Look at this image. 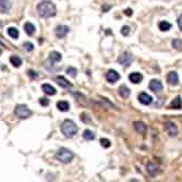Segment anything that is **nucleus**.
<instances>
[{
	"label": "nucleus",
	"mask_w": 182,
	"mask_h": 182,
	"mask_svg": "<svg viewBox=\"0 0 182 182\" xmlns=\"http://www.w3.org/2000/svg\"><path fill=\"white\" fill-rule=\"evenodd\" d=\"M69 31H70V29L67 25H58L55 30V34L58 38H63L68 35Z\"/></svg>",
	"instance_id": "obj_6"
},
{
	"label": "nucleus",
	"mask_w": 182,
	"mask_h": 182,
	"mask_svg": "<svg viewBox=\"0 0 182 182\" xmlns=\"http://www.w3.org/2000/svg\"><path fill=\"white\" fill-rule=\"evenodd\" d=\"M14 114H16L19 119L23 120V119H27V118L31 117L32 111L26 105L20 104V105H16V108H14Z\"/></svg>",
	"instance_id": "obj_4"
},
{
	"label": "nucleus",
	"mask_w": 182,
	"mask_h": 182,
	"mask_svg": "<svg viewBox=\"0 0 182 182\" xmlns=\"http://www.w3.org/2000/svg\"><path fill=\"white\" fill-rule=\"evenodd\" d=\"M167 82L170 84V85H178L179 83V75H178L177 72H169L168 75H167Z\"/></svg>",
	"instance_id": "obj_7"
},
{
	"label": "nucleus",
	"mask_w": 182,
	"mask_h": 182,
	"mask_svg": "<svg viewBox=\"0 0 182 182\" xmlns=\"http://www.w3.org/2000/svg\"><path fill=\"white\" fill-rule=\"evenodd\" d=\"M149 89L155 92V93H159V92L163 91V84L158 80H152L151 83H149Z\"/></svg>",
	"instance_id": "obj_9"
},
{
	"label": "nucleus",
	"mask_w": 182,
	"mask_h": 182,
	"mask_svg": "<svg viewBox=\"0 0 182 182\" xmlns=\"http://www.w3.org/2000/svg\"><path fill=\"white\" fill-rule=\"evenodd\" d=\"M57 108L60 111H68L70 109V105L68 102H65V100H60L57 103Z\"/></svg>",
	"instance_id": "obj_19"
},
{
	"label": "nucleus",
	"mask_w": 182,
	"mask_h": 182,
	"mask_svg": "<svg viewBox=\"0 0 182 182\" xmlns=\"http://www.w3.org/2000/svg\"><path fill=\"white\" fill-rule=\"evenodd\" d=\"M158 26H159V30H160V31H163V32L169 31V30L171 29V24H170L169 22H167V21L159 22Z\"/></svg>",
	"instance_id": "obj_23"
},
{
	"label": "nucleus",
	"mask_w": 182,
	"mask_h": 182,
	"mask_svg": "<svg viewBox=\"0 0 182 182\" xmlns=\"http://www.w3.org/2000/svg\"><path fill=\"white\" fill-rule=\"evenodd\" d=\"M73 157H74V154H73L70 149L65 148V147L60 148L59 151L57 152V154H56L57 160H59L60 163H63V164H69L73 159Z\"/></svg>",
	"instance_id": "obj_3"
},
{
	"label": "nucleus",
	"mask_w": 182,
	"mask_h": 182,
	"mask_svg": "<svg viewBox=\"0 0 182 182\" xmlns=\"http://www.w3.org/2000/svg\"><path fill=\"white\" fill-rule=\"evenodd\" d=\"M56 82L59 84L61 87H65V89H68V87H71V83H69V81L67 80L63 76H56Z\"/></svg>",
	"instance_id": "obj_13"
},
{
	"label": "nucleus",
	"mask_w": 182,
	"mask_h": 182,
	"mask_svg": "<svg viewBox=\"0 0 182 182\" xmlns=\"http://www.w3.org/2000/svg\"><path fill=\"white\" fill-rule=\"evenodd\" d=\"M42 89H43V91H44V93L47 94V95H55V94L57 93L55 87L51 86L50 84H43Z\"/></svg>",
	"instance_id": "obj_16"
},
{
	"label": "nucleus",
	"mask_w": 182,
	"mask_h": 182,
	"mask_svg": "<svg viewBox=\"0 0 182 182\" xmlns=\"http://www.w3.org/2000/svg\"><path fill=\"white\" fill-rule=\"evenodd\" d=\"M10 62L13 67L19 68V67H21V65H22V60L19 57H16V56H12V57L10 58Z\"/></svg>",
	"instance_id": "obj_24"
},
{
	"label": "nucleus",
	"mask_w": 182,
	"mask_h": 182,
	"mask_svg": "<svg viewBox=\"0 0 182 182\" xmlns=\"http://www.w3.org/2000/svg\"><path fill=\"white\" fill-rule=\"evenodd\" d=\"M178 25H179L180 30L182 31V16H180L179 19H178Z\"/></svg>",
	"instance_id": "obj_33"
},
{
	"label": "nucleus",
	"mask_w": 182,
	"mask_h": 182,
	"mask_svg": "<svg viewBox=\"0 0 182 182\" xmlns=\"http://www.w3.org/2000/svg\"><path fill=\"white\" fill-rule=\"evenodd\" d=\"M61 59H62V56L57 51H52L49 55V61H51V62H59Z\"/></svg>",
	"instance_id": "obj_20"
},
{
	"label": "nucleus",
	"mask_w": 182,
	"mask_h": 182,
	"mask_svg": "<svg viewBox=\"0 0 182 182\" xmlns=\"http://www.w3.org/2000/svg\"><path fill=\"white\" fill-rule=\"evenodd\" d=\"M0 54H1V50H0Z\"/></svg>",
	"instance_id": "obj_36"
},
{
	"label": "nucleus",
	"mask_w": 182,
	"mask_h": 182,
	"mask_svg": "<svg viewBox=\"0 0 182 182\" xmlns=\"http://www.w3.org/2000/svg\"><path fill=\"white\" fill-rule=\"evenodd\" d=\"M7 32H8V35L11 37V38L16 39L19 37V31L16 29V27H9Z\"/></svg>",
	"instance_id": "obj_25"
},
{
	"label": "nucleus",
	"mask_w": 182,
	"mask_h": 182,
	"mask_svg": "<svg viewBox=\"0 0 182 182\" xmlns=\"http://www.w3.org/2000/svg\"><path fill=\"white\" fill-rule=\"evenodd\" d=\"M83 138H84V140H86V141H92L95 138V134H94L91 130H85L83 132Z\"/></svg>",
	"instance_id": "obj_26"
},
{
	"label": "nucleus",
	"mask_w": 182,
	"mask_h": 182,
	"mask_svg": "<svg viewBox=\"0 0 182 182\" xmlns=\"http://www.w3.org/2000/svg\"><path fill=\"white\" fill-rule=\"evenodd\" d=\"M11 9V1L10 0H0V13H8Z\"/></svg>",
	"instance_id": "obj_11"
},
{
	"label": "nucleus",
	"mask_w": 182,
	"mask_h": 182,
	"mask_svg": "<svg viewBox=\"0 0 182 182\" xmlns=\"http://www.w3.org/2000/svg\"><path fill=\"white\" fill-rule=\"evenodd\" d=\"M39 104L44 107L48 106V105H49V99L46 98V97H42V98H39Z\"/></svg>",
	"instance_id": "obj_31"
},
{
	"label": "nucleus",
	"mask_w": 182,
	"mask_h": 182,
	"mask_svg": "<svg viewBox=\"0 0 182 182\" xmlns=\"http://www.w3.org/2000/svg\"><path fill=\"white\" fill-rule=\"evenodd\" d=\"M129 79H130V81L132 82V83L138 84V83H140L141 81L143 80V75L138 72H133L129 75Z\"/></svg>",
	"instance_id": "obj_14"
},
{
	"label": "nucleus",
	"mask_w": 182,
	"mask_h": 182,
	"mask_svg": "<svg viewBox=\"0 0 182 182\" xmlns=\"http://www.w3.org/2000/svg\"><path fill=\"white\" fill-rule=\"evenodd\" d=\"M172 46L178 50H181L182 49V40L179 38H176L172 40Z\"/></svg>",
	"instance_id": "obj_27"
},
{
	"label": "nucleus",
	"mask_w": 182,
	"mask_h": 182,
	"mask_svg": "<svg viewBox=\"0 0 182 182\" xmlns=\"http://www.w3.org/2000/svg\"><path fill=\"white\" fill-rule=\"evenodd\" d=\"M132 60H133V57L130 52L124 51L122 55H120V57L118 58V62H119L120 65H124V67H129V65H131V62H132Z\"/></svg>",
	"instance_id": "obj_5"
},
{
	"label": "nucleus",
	"mask_w": 182,
	"mask_h": 182,
	"mask_svg": "<svg viewBox=\"0 0 182 182\" xmlns=\"http://www.w3.org/2000/svg\"><path fill=\"white\" fill-rule=\"evenodd\" d=\"M29 75L31 76V78H37L36 72H33V71H29Z\"/></svg>",
	"instance_id": "obj_35"
},
{
	"label": "nucleus",
	"mask_w": 182,
	"mask_h": 182,
	"mask_svg": "<svg viewBox=\"0 0 182 182\" xmlns=\"http://www.w3.org/2000/svg\"><path fill=\"white\" fill-rule=\"evenodd\" d=\"M121 34L124 35V36H128V35L130 34V27L129 26H123L122 29H121Z\"/></svg>",
	"instance_id": "obj_32"
},
{
	"label": "nucleus",
	"mask_w": 182,
	"mask_h": 182,
	"mask_svg": "<svg viewBox=\"0 0 182 182\" xmlns=\"http://www.w3.org/2000/svg\"><path fill=\"white\" fill-rule=\"evenodd\" d=\"M23 47H24V49L27 50V51H32V50H34V45L32 44V43H30V42L24 43Z\"/></svg>",
	"instance_id": "obj_28"
},
{
	"label": "nucleus",
	"mask_w": 182,
	"mask_h": 182,
	"mask_svg": "<svg viewBox=\"0 0 182 182\" xmlns=\"http://www.w3.org/2000/svg\"><path fill=\"white\" fill-rule=\"evenodd\" d=\"M138 100H140V103H142L143 105H149V104H152V102H153V98H152V96L151 95H148V94L141 93L140 95H138Z\"/></svg>",
	"instance_id": "obj_12"
},
{
	"label": "nucleus",
	"mask_w": 182,
	"mask_h": 182,
	"mask_svg": "<svg viewBox=\"0 0 182 182\" xmlns=\"http://www.w3.org/2000/svg\"><path fill=\"white\" fill-rule=\"evenodd\" d=\"M37 12L42 18H51L56 16V5L49 0H43L37 5Z\"/></svg>",
	"instance_id": "obj_1"
},
{
	"label": "nucleus",
	"mask_w": 182,
	"mask_h": 182,
	"mask_svg": "<svg viewBox=\"0 0 182 182\" xmlns=\"http://www.w3.org/2000/svg\"><path fill=\"white\" fill-rule=\"evenodd\" d=\"M170 108L172 109H181L182 108V100H181V97L177 96L176 98L173 99L170 104Z\"/></svg>",
	"instance_id": "obj_17"
},
{
	"label": "nucleus",
	"mask_w": 182,
	"mask_h": 182,
	"mask_svg": "<svg viewBox=\"0 0 182 182\" xmlns=\"http://www.w3.org/2000/svg\"><path fill=\"white\" fill-rule=\"evenodd\" d=\"M146 170H147V172L151 176H155V174L157 173V167L156 165H154L153 163H148L147 165H146Z\"/></svg>",
	"instance_id": "obj_22"
},
{
	"label": "nucleus",
	"mask_w": 182,
	"mask_h": 182,
	"mask_svg": "<svg viewBox=\"0 0 182 182\" xmlns=\"http://www.w3.org/2000/svg\"><path fill=\"white\" fill-rule=\"evenodd\" d=\"M119 95L123 98H128L130 95V89H128L125 85H121L119 87Z\"/></svg>",
	"instance_id": "obj_21"
},
{
	"label": "nucleus",
	"mask_w": 182,
	"mask_h": 182,
	"mask_svg": "<svg viewBox=\"0 0 182 182\" xmlns=\"http://www.w3.org/2000/svg\"><path fill=\"white\" fill-rule=\"evenodd\" d=\"M165 128H166L167 132L169 133V135H171V136L177 135L178 128H177V125L174 124L173 122H171V121H168V122H166V124H165Z\"/></svg>",
	"instance_id": "obj_10"
},
{
	"label": "nucleus",
	"mask_w": 182,
	"mask_h": 182,
	"mask_svg": "<svg viewBox=\"0 0 182 182\" xmlns=\"http://www.w3.org/2000/svg\"><path fill=\"white\" fill-rule=\"evenodd\" d=\"M24 31H25V33L27 35L32 36V35L35 33V26L33 25L31 22H26V23L24 24Z\"/></svg>",
	"instance_id": "obj_18"
},
{
	"label": "nucleus",
	"mask_w": 182,
	"mask_h": 182,
	"mask_svg": "<svg viewBox=\"0 0 182 182\" xmlns=\"http://www.w3.org/2000/svg\"><path fill=\"white\" fill-rule=\"evenodd\" d=\"M67 73H68V74H70L72 78H75L78 71H76L75 68H73V67H69V68L67 69Z\"/></svg>",
	"instance_id": "obj_29"
},
{
	"label": "nucleus",
	"mask_w": 182,
	"mask_h": 182,
	"mask_svg": "<svg viewBox=\"0 0 182 182\" xmlns=\"http://www.w3.org/2000/svg\"><path fill=\"white\" fill-rule=\"evenodd\" d=\"M133 125H134V129H135L136 132L141 133V134H144L146 132V125L142 121H135L133 123Z\"/></svg>",
	"instance_id": "obj_15"
},
{
	"label": "nucleus",
	"mask_w": 182,
	"mask_h": 182,
	"mask_svg": "<svg viewBox=\"0 0 182 182\" xmlns=\"http://www.w3.org/2000/svg\"><path fill=\"white\" fill-rule=\"evenodd\" d=\"M100 144H102V146L105 148L110 147V141L107 140V138H100Z\"/></svg>",
	"instance_id": "obj_30"
},
{
	"label": "nucleus",
	"mask_w": 182,
	"mask_h": 182,
	"mask_svg": "<svg viewBox=\"0 0 182 182\" xmlns=\"http://www.w3.org/2000/svg\"><path fill=\"white\" fill-rule=\"evenodd\" d=\"M61 132L65 138H73L78 133V127L72 120H65L61 124Z\"/></svg>",
	"instance_id": "obj_2"
},
{
	"label": "nucleus",
	"mask_w": 182,
	"mask_h": 182,
	"mask_svg": "<svg viewBox=\"0 0 182 182\" xmlns=\"http://www.w3.org/2000/svg\"><path fill=\"white\" fill-rule=\"evenodd\" d=\"M106 79H107L108 82H110V83H116V82L120 79V75H119V73H118L117 71L109 70L106 74Z\"/></svg>",
	"instance_id": "obj_8"
},
{
	"label": "nucleus",
	"mask_w": 182,
	"mask_h": 182,
	"mask_svg": "<svg viewBox=\"0 0 182 182\" xmlns=\"http://www.w3.org/2000/svg\"><path fill=\"white\" fill-rule=\"evenodd\" d=\"M124 13H125V16H132V13H133V11L131 10V9H127V10L124 11Z\"/></svg>",
	"instance_id": "obj_34"
}]
</instances>
